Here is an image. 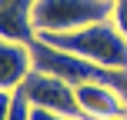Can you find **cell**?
Listing matches in <instances>:
<instances>
[{"label": "cell", "instance_id": "cell-1", "mask_svg": "<svg viewBox=\"0 0 127 120\" xmlns=\"http://www.w3.org/2000/svg\"><path fill=\"white\" fill-rule=\"evenodd\" d=\"M40 40H47L67 53H77L90 63L127 70V37L114 27V20H100V24L80 27L70 33H40Z\"/></svg>", "mask_w": 127, "mask_h": 120}, {"label": "cell", "instance_id": "cell-2", "mask_svg": "<svg viewBox=\"0 0 127 120\" xmlns=\"http://www.w3.org/2000/svg\"><path fill=\"white\" fill-rule=\"evenodd\" d=\"M114 0H37L33 7V27L40 33H70L80 27L110 20Z\"/></svg>", "mask_w": 127, "mask_h": 120}, {"label": "cell", "instance_id": "cell-3", "mask_svg": "<svg viewBox=\"0 0 127 120\" xmlns=\"http://www.w3.org/2000/svg\"><path fill=\"white\" fill-rule=\"evenodd\" d=\"M24 97L33 103V107H47V110H57L64 117H80V107H77V94L67 80L54 73H44V70H30L27 80L20 83Z\"/></svg>", "mask_w": 127, "mask_h": 120}, {"label": "cell", "instance_id": "cell-4", "mask_svg": "<svg viewBox=\"0 0 127 120\" xmlns=\"http://www.w3.org/2000/svg\"><path fill=\"white\" fill-rule=\"evenodd\" d=\"M74 94H77L80 117H87V120H114V117L127 114L124 97L107 83H80V87H74Z\"/></svg>", "mask_w": 127, "mask_h": 120}, {"label": "cell", "instance_id": "cell-5", "mask_svg": "<svg viewBox=\"0 0 127 120\" xmlns=\"http://www.w3.org/2000/svg\"><path fill=\"white\" fill-rule=\"evenodd\" d=\"M33 7L37 0H0V37L13 44H33L37 40Z\"/></svg>", "mask_w": 127, "mask_h": 120}, {"label": "cell", "instance_id": "cell-6", "mask_svg": "<svg viewBox=\"0 0 127 120\" xmlns=\"http://www.w3.org/2000/svg\"><path fill=\"white\" fill-rule=\"evenodd\" d=\"M30 70H33L30 44H13V40L0 37V90H7V94L20 90Z\"/></svg>", "mask_w": 127, "mask_h": 120}, {"label": "cell", "instance_id": "cell-7", "mask_svg": "<svg viewBox=\"0 0 127 120\" xmlns=\"http://www.w3.org/2000/svg\"><path fill=\"white\" fill-rule=\"evenodd\" d=\"M33 103L24 97V90H13L10 94V110H7V120H30Z\"/></svg>", "mask_w": 127, "mask_h": 120}, {"label": "cell", "instance_id": "cell-8", "mask_svg": "<svg viewBox=\"0 0 127 120\" xmlns=\"http://www.w3.org/2000/svg\"><path fill=\"white\" fill-rule=\"evenodd\" d=\"M110 20H114V27L127 37V0H114V13H110Z\"/></svg>", "mask_w": 127, "mask_h": 120}, {"label": "cell", "instance_id": "cell-9", "mask_svg": "<svg viewBox=\"0 0 127 120\" xmlns=\"http://www.w3.org/2000/svg\"><path fill=\"white\" fill-rule=\"evenodd\" d=\"M30 120H70V117L57 114V110H47V107H33L30 110Z\"/></svg>", "mask_w": 127, "mask_h": 120}, {"label": "cell", "instance_id": "cell-10", "mask_svg": "<svg viewBox=\"0 0 127 120\" xmlns=\"http://www.w3.org/2000/svg\"><path fill=\"white\" fill-rule=\"evenodd\" d=\"M7 110H10V94L0 90V120H7Z\"/></svg>", "mask_w": 127, "mask_h": 120}, {"label": "cell", "instance_id": "cell-11", "mask_svg": "<svg viewBox=\"0 0 127 120\" xmlns=\"http://www.w3.org/2000/svg\"><path fill=\"white\" fill-rule=\"evenodd\" d=\"M70 120H87V117H70Z\"/></svg>", "mask_w": 127, "mask_h": 120}, {"label": "cell", "instance_id": "cell-12", "mask_svg": "<svg viewBox=\"0 0 127 120\" xmlns=\"http://www.w3.org/2000/svg\"><path fill=\"white\" fill-rule=\"evenodd\" d=\"M114 120H127V114H124V117H114Z\"/></svg>", "mask_w": 127, "mask_h": 120}]
</instances>
